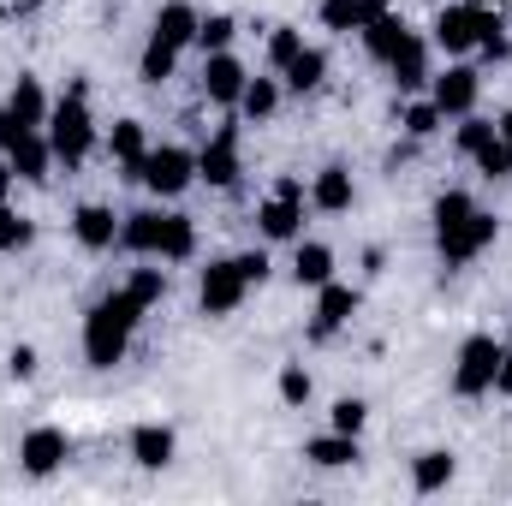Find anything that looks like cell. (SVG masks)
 Here are the masks:
<instances>
[{
	"mask_svg": "<svg viewBox=\"0 0 512 506\" xmlns=\"http://www.w3.org/2000/svg\"><path fill=\"white\" fill-rule=\"evenodd\" d=\"M137 322H143V304L131 298L126 286L90 304V316H84V358H90V370H114V364H126Z\"/></svg>",
	"mask_w": 512,
	"mask_h": 506,
	"instance_id": "6da1fadb",
	"label": "cell"
},
{
	"mask_svg": "<svg viewBox=\"0 0 512 506\" xmlns=\"http://www.w3.org/2000/svg\"><path fill=\"white\" fill-rule=\"evenodd\" d=\"M48 149H54V161H66V167H84V155L96 149V120H90V78H72L66 84V96L48 108Z\"/></svg>",
	"mask_w": 512,
	"mask_h": 506,
	"instance_id": "7a4b0ae2",
	"label": "cell"
},
{
	"mask_svg": "<svg viewBox=\"0 0 512 506\" xmlns=\"http://www.w3.org/2000/svg\"><path fill=\"white\" fill-rule=\"evenodd\" d=\"M495 30H501V12H495V6L453 0V6H441V18H435V48H447V54H477L483 36H495Z\"/></svg>",
	"mask_w": 512,
	"mask_h": 506,
	"instance_id": "3957f363",
	"label": "cell"
},
{
	"mask_svg": "<svg viewBox=\"0 0 512 506\" xmlns=\"http://www.w3.org/2000/svg\"><path fill=\"white\" fill-rule=\"evenodd\" d=\"M495 233H501V221H495L489 209L459 215L453 227H441V233H435V256H441V268H465V262H477V256L495 245Z\"/></svg>",
	"mask_w": 512,
	"mask_h": 506,
	"instance_id": "277c9868",
	"label": "cell"
},
{
	"mask_svg": "<svg viewBox=\"0 0 512 506\" xmlns=\"http://www.w3.org/2000/svg\"><path fill=\"white\" fill-rule=\"evenodd\" d=\"M501 340L495 334H471L465 346H459V364H453V393L459 399H483V393H495V370H501Z\"/></svg>",
	"mask_w": 512,
	"mask_h": 506,
	"instance_id": "5b68a950",
	"label": "cell"
},
{
	"mask_svg": "<svg viewBox=\"0 0 512 506\" xmlns=\"http://www.w3.org/2000/svg\"><path fill=\"white\" fill-rule=\"evenodd\" d=\"M191 179H197V155H191L185 143H161V149H149L143 167H137V185H149L161 203L179 197V191H191Z\"/></svg>",
	"mask_w": 512,
	"mask_h": 506,
	"instance_id": "8992f818",
	"label": "cell"
},
{
	"mask_svg": "<svg viewBox=\"0 0 512 506\" xmlns=\"http://www.w3.org/2000/svg\"><path fill=\"white\" fill-rule=\"evenodd\" d=\"M239 143H245V131H239V126H215V131H209V137H203V149H197V179H203V185H215V191H233V185H239V173H245Z\"/></svg>",
	"mask_w": 512,
	"mask_h": 506,
	"instance_id": "52a82bcc",
	"label": "cell"
},
{
	"mask_svg": "<svg viewBox=\"0 0 512 506\" xmlns=\"http://www.w3.org/2000/svg\"><path fill=\"white\" fill-rule=\"evenodd\" d=\"M245 292H251V280L239 274V256H215V262L203 268V280H197L203 316H233V310L245 304Z\"/></svg>",
	"mask_w": 512,
	"mask_h": 506,
	"instance_id": "ba28073f",
	"label": "cell"
},
{
	"mask_svg": "<svg viewBox=\"0 0 512 506\" xmlns=\"http://www.w3.org/2000/svg\"><path fill=\"white\" fill-rule=\"evenodd\" d=\"M477 96H483V72L477 66H447L441 78H429V102L447 114V120H465V114H477Z\"/></svg>",
	"mask_w": 512,
	"mask_h": 506,
	"instance_id": "9c48e42d",
	"label": "cell"
},
{
	"mask_svg": "<svg viewBox=\"0 0 512 506\" xmlns=\"http://www.w3.org/2000/svg\"><path fill=\"white\" fill-rule=\"evenodd\" d=\"M66 459H72V435H66V429H54V423L24 429V441H18V465H24V477H54Z\"/></svg>",
	"mask_w": 512,
	"mask_h": 506,
	"instance_id": "30bf717a",
	"label": "cell"
},
{
	"mask_svg": "<svg viewBox=\"0 0 512 506\" xmlns=\"http://www.w3.org/2000/svg\"><path fill=\"white\" fill-rule=\"evenodd\" d=\"M304 203H310V197L268 191V197L256 203V233H262L268 245H292V239H304Z\"/></svg>",
	"mask_w": 512,
	"mask_h": 506,
	"instance_id": "8fae6325",
	"label": "cell"
},
{
	"mask_svg": "<svg viewBox=\"0 0 512 506\" xmlns=\"http://www.w3.org/2000/svg\"><path fill=\"white\" fill-rule=\"evenodd\" d=\"M0 155H6V167H12L24 185H48L54 149H48V131H42V126H24L12 143H6V149H0Z\"/></svg>",
	"mask_w": 512,
	"mask_h": 506,
	"instance_id": "7c38bea8",
	"label": "cell"
},
{
	"mask_svg": "<svg viewBox=\"0 0 512 506\" xmlns=\"http://www.w3.org/2000/svg\"><path fill=\"white\" fill-rule=\"evenodd\" d=\"M358 316V286H340V280H328V286H316V316H310V340H334L346 322Z\"/></svg>",
	"mask_w": 512,
	"mask_h": 506,
	"instance_id": "4fadbf2b",
	"label": "cell"
},
{
	"mask_svg": "<svg viewBox=\"0 0 512 506\" xmlns=\"http://www.w3.org/2000/svg\"><path fill=\"white\" fill-rule=\"evenodd\" d=\"M245 84H251V72H245L227 48H221V54H203V96H209L215 108H239Z\"/></svg>",
	"mask_w": 512,
	"mask_h": 506,
	"instance_id": "5bb4252c",
	"label": "cell"
},
{
	"mask_svg": "<svg viewBox=\"0 0 512 506\" xmlns=\"http://www.w3.org/2000/svg\"><path fill=\"white\" fill-rule=\"evenodd\" d=\"M167 209H137V215H120V251L131 256H161L167 245Z\"/></svg>",
	"mask_w": 512,
	"mask_h": 506,
	"instance_id": "9a60e30c",
	"label": "cell"
},
{
	"mask_svg": "<svg viewBox=\"0 0 512 506\" xmlns=\"http://www.w3.org/2000/svg\"><path fill=\"white\" fill-rule=\"evenodd\" d=\"M352 203H358L352 167H346V161H328V167L310 179V209H322V215H346Z\"/></svg>",
	"mask_w": 512,
	"mask_h": 506,
	"instance_id": "2e32d148",
	"label": "cell"
},
{
	"mask_svg": "<svg viewBox=\"0 0 512 506\" xmlns=\"http://www.w3.org/2000/svg\"><path fill=\"white\" fill-rule=\"evenodd\" d=\"M72 233H78L84 251H114V245H120V215H114L108 203H84V209L72 215Z\"/></svg>",
	"mask_w": 512,
	"mask_h": 506,
	"instance_id": "e0dca14e",
	"label": "cell"
},
{
	"mask_svg": "<svg viewBox=\"0 0 512 506\" xmlns=\"http://www.w3.org/2000/svg\"><path fill=\"white\" fill-rule=\"evenodd\" d=\"M173 453H179V435H173L167 423H137V429H131V459H137L143 471H167Z\"/></svg>",
	"mask_w": 512,
	"mask_h": 506,
	"instance_id": "ac0fdd59",
	"label": "cell"
},
{
	"mask_svg": "<svg viewBox=\"0 0 512 506\" xmlns=\"http://www.w3.org/2000/svg\"><path fill=\"white\" fill-rule=\"evenodd\" d=\"M387 72H393V90H405V96L423 90V84H429V42L411 30V36L399 42V54L387 60Z\"/></svg>",
	"mask_w": 512,
	"mask_h": 506,
	"instance_id": "d6986e66",
	"label": "cell"
},
{
	"mask_svg": "<svg viewBox=\"0 0 512 506\" xmlns=\"http://www.w3.org/2000/svg\"><path fill=\"white\" fill-rule=\"evenodd\" d=\"M304 459H310L316 471H346V465L364 459V447H358V435L328 429V435H310V441H304Z\"/></svg>",
	"mask_w": 512,
	"mask_h": 506,
	"instance_id": "ffe728a7",
	"label": "cell"
},
{
	"mask_svg": "<svg viewBox=\"0 0 512 506\" xmlns=\"http://www.w3.org/2000/svg\"><path fill=\"white\" fill-rule=\"evenodd\" d=\"M197 24H203V12H197L191 0H167V6L155 12V30H149V36H161V42H173V48L185 54V48L197 42Z\"/></svg>",
	"mask_w": 512,
	"mask_h": 506,
	"instance_id": "44dd1931",
	"label": "cell"
},
{
	"mask_svg": "<svg viewBox=\"0 0 512 506\" xmlns=\"http://www.w3.org/2000/svg\"><path fill=\"white\" fill-rule=\"evenodd\" d=\"M358 36H364V54H370L376 66H387V60L399 54V42L411 36V24H405L399 12H382V18H370V24H364Z\"/></svg>",
	"mask_w": 512,
	"mask_h": 506,
	"instance_id": "7402d4cb",
	"label": "cell"
},
{
	"mask_svg": "<svg viewBox=\"0 0 512 506\" xmlns=\"http://www.w3.org/2000/svg\"><path fill=\"white\" fill-rule=\"evenodd\" d=\"M6 108L24 120V126H48V90H42V78H30V72H18L12 78V90H6Z\"/></svg>",
	"mask_w": 512,
	"mask_h": 506,
	"instance_id": "603a6c76",
	"label": "cell"
},
{
	"mask_svg": "<svg viewBox=\"0 0 512 506\" xmlns=\"http://www.w3.org/2000/svg\"><path fill=\"white\" fill-rule=\"evenodd\" d=\"M108 155L126 167V179H137V167H143V155H149V131H143V120H114V131H108Z\"/></svg>",
	"mask_w": 512,
	"mask_h": 506,
	"instance_id": "cb8c5ba5",
	"label": "cell"
},
{
	"mask_svg": "<svg viewBox=\"0 0 512 506\" xmlns=\"http://www.w3.org/2000/svg\"><path fill=\"white\" fill-rule=\"evenodd\" d=\"M453 471H459V459L441 453V447H429V453L411 459V489H417V495H441V489L453 483Z\"/></svg>",
	"mask_w": 512,
	"mask_h": 506,
	"instance_id": "d4e9b609",
	"label": "cell"
},
{
	"mask_svg": "<svg viewBox=\"0 0 512 506\" xmlns=\"http://www.w3.org/2000/svg\"><path fill=\"white\" fill-rule=\"evenodd\" d=\"M292 280L298 286H328L334 280V251L328 245H316V239H298V256H292Z\"/></svg>",
	"mask_w": 512,
	"mask_h": 506,
	"instance_id": "484cf974",
	"label": "cell"
},
{
	"mask_svg": "<svg viewBox=\"0 0 512 506\" xmlns=\"http://www.w3.org/2000/svg\"><path fill=\"white\" fill-rule=\"evenodd\" d=\"M280 78H286V90H292V96H316V90L328 84V54H322V48H304Z\"/></svg>",
	"mask_w": 512,
	"mask_h": 506,
	"instance_id": "4316f807",
	"label": "cell"
},
{
	"mask_svg": "<svg viewBox=\"0 0 512 506\" xmlns=\"http://www.w3.org/2000/svg\"><path fill=\"white\" fill-rule=\"evenodd\" d=\"M173 66H179V48L161 42V36H149V42H143V60H137V78H143V84H167Z\"/></svg>",
	"mask_w": 512,
	"mask_h": 506,
	"instance_id": "83f0119b",
	"label": "cell"
},
{
	"mask_svg": "<svg viewBox=\"0 0 512 506\" xmlns=\"http://www.w3.org/2000/svg\"><path fill=\"white\" fill-rule=\"evenodd\" d=\"M280 96H286V90H280L274 78H251V84H245V96H239V114H245V120H274Z\"/></svg>",
	"mask_w": 512,
	"mask_h": 506,
	"instance_id": "f1b7e54d",
	"label": "cell"
},
{
	"mask_svg": "<svg viewBox=\"0 0 512 506\" xmlns=\"http://www.w3.org/2000/svg\"><path fill=\"white\" fill-rule=\"evenodd\" d=\"M191 256H197V221H191V215H173V221H167L161 262H191Z\"/></svg>",
	"mask_w": 512,
	"mask_h": 506,
	"instance_id": "f546056e",
	"label": "cell"
},
{
	"mask_svg": "<svg viewBox=\"0 0 512 506\" xmlns=\"http://www.w3.org/2000/svg\"><path fill=\"white\" fill-rule=\"evenodd\" d=\"M233 36H239V18H233V12H209V18L197 24V48H203V54H221Z\"/></svg>",
	"mask_w": 512,
	"mask_h": 506,
	"instance_id": "4dcf8cb0",
	"label": "cell"
},
{
	"mask_svg": "<svg viewBox=\"0 0 512 506\" xmlns=\"http://www.w3.org/2000/svg\"><path fill=\"white\" fill-rule=\"evenodd\" d=\"M298 54H304V30H292V24H274V30H268V66H274V72H286Z\"/></svg>",
	"mask_w": 512,
	"mask_h": 506,
	"instance_id": "1f68e13d",
	"label": "cell"
},
{
	"mask_svg": "<svg viewBox=\"0 0 512 506\" xmlns=\"http://www.w3.org/2000/svg\"><path fill=\"white\" fill-rule=\"evenodd\" d=\"M30 239H36V227H30V215H18L12 203H0V256L24 251Z\"/></svg>",
	"mask_w": 512,
	"mask_h": 506,
	"instance_id": "d6a6232c",
	"label": "cell"
},
{
	"mask_svg": "<svg viewBox=\"0 0 512 506\" xmlns=\"http://www.w3.org/2000/svg\"><path fill=\"white\" fill-rule=\"evenodd\" d=\"M364 423H370V405H364L358 393L334 399V411H328V429H340V435H364Z\"/></svg>",
	"mask_w": 512,
	"mask_h": 506,
	"instance_id": "836d02e7",
	"label": "cell"
},
{
	"mask_svg": "<svg viewBox=\"0 0 512 506\" xmlns=\"http://www.w3.org/2000/svg\"><path fill=\"white\" fill-rule=\"evenodd\" d=\"M399 126H405V137H417V143H423V137H435V131L447 126V114H441L435 102H411V108L399 114Z\"/></svg>",
	"mask_w": 512,
	"mask_h": 506,
	"instance_id": "e575fe53",
	"label": "cell"
},
{
	"mask_svg": "<svg viewBox=\"0 0 512 506\" xmlns=\"http://www.w3.org/2000/svg\"><path fill=\"white\" fill-rule=\"evenodd\" d=\"M126 292L143 304V310H149V304H161V298H167V268H131Z\"/></svg>",
	"mask_w": 512,
	"mask_h": 506,
	"instance_id": "d590c367",
	"label": "cell"
},
{
	"mask_svg": "<svg viewBox=\"0 0 512 506\" xmlns=\"http://www.w3.org/2000/svg\"><path fill=\"white\" fill-rule=\"evenodd\" d=\"M310 393H316V381H310V370L304 364H280V405H310Z\"/></svg>",
	"mask_w": 512,
	"mask_h": 506,
	"instance_id": "8d00e7d4",
	"label": "cell"
},
{
	"mask_svg": "<svg viewBox=\"0 0 512 506\" xmlns=\"http://www.w3.org/2000/svg\"><path fill=\"white\" fill-rule=\"evenodd\" d=\"M471 161H477V173H483V179H512V155H507V143H501V131H495Z\"/></svg>",
	"mask_w": 512,
	"mask_h": 506,
	"instance_id": "74e56055",
	"label": "cell"
},
{
	"mask_svg": "<svg viewBox=\"0 0 512 506\" xmlns=\"http://www.w3.org/2000/svg\"><path fill=\"white\" fill-rule=\"evenodd\" d=\"M358 24H364L358 0H322V30H334V36H352Z\"/></svg>",
	"mask_w": 512,
	"mask_h": 506,
	"instance_id": "f35d334b",
	"label": "cell"
},
{
	"mask_svg": "<svg viewBox=\"0 0 512 506\" xmlns=\"http://www.w3.org/2000/svg\"><path fill=\"white\" fill-rule=\"evenodd\" d=\"M489 137H495V126H489V120L465 114V120H459V155H477V149H483Z\"/></svg>",
	"mask_w": 512,
	"mask_h": 506,
	"instance_id": "ab89813d",
	"label": "cell"
},
{
	"mask_svg": "<svg viewBox=\"0 0 512 506\" xmlns=\"http://www.w3.org/2000/svg\"><path fill=\"white\" fill-rule=\"evenodd\" d=\"M36 370H42L36 346H12V352H6V376H12V381H30Z\"/></svg>",
	"mask_w": 512,
	"mask_h": 506,
	"instance_id": "60d3db41",
	"label": "cell"
},
{
	"mask_svg": "<svg viewBox=\"0 0 512 506\" xmlns=\"http://www.w3.org/2000/svg\"><path fill=\"white\" fill-rule=\"evenodd\" d=\"M489 66H501V60H512V42H507V30H495V36H483V48H477Z\"/></svg>",
	"mask_w": 512,
	"mask_h": 506,
	"instance_id": "b9f144b4",
	"label": "cell"
},
{
	"mask_svg": "<svg viewBox=\"0 0 512 506\" xmlns=\"http://www.w3.org/2000/svg\"><path fill=\"white\" fill-rule=\"evenodd\" d=\"M239 274H245L251 286H262V280H268V256L262 251H239Z\"/></svg>",
	"mask_w": 512,
	"mask_h": 506,
	"instance_id": "7bdbcfd3",
	"label": "cell"
},
{
	"mask_svg": "<svg viewBox=\"0 0 512 506\" xmlns=\"http://www.w3.org/2000/svg\"><path fill=\"white\" fill-rule=\"evenodd\" d=\"M495 393H501V399H512V346L501 352V370H495Z\"/></svg>",
	"mask_w": 512,
	"mask_h": 506,
	"instance_id": "ee69618b",
	"label": "cell"
},
{
	"mask_svg": "<svg viewBox=\"0 0 512 506\" xmlns=\"http://www.w3.org/2000/svg\"><path fill=\"white\" fill-rule=\"evenodd\" d=\"M358 12H364V24H370V18H382V12H393V6H387V0H358ZM364 24H358V30H364Z\"/></svg>",
	"mask_w": 512,
	"mask_h": 506,
	"instance_id": "f6af8a7d",
	"label": "cell"
},
{
	"mask_svg": "<svg viewBox=\"0 0 512 506\" xmlns=\"http://www.w3.org/2000/svg\"><path fill=\"white\" fill-rule=\"evenodd\" d=\"M382 262H387L382 245H370V251H364V274H382Z\"/></svg>",
	"mask_w": 512,
	"mask_h": 506,
	"instance_id": "bcb514c9",
	"label": "cell"
},
{
	"mask_svg": "<svg viewBox=\"0 0 512 506\" xmlns=\"http://www.w3.org/2000/svg\"><path fill=\"white\" fill-rule=\"evenodd\" d=\"M12 179H18V173H12V167H6V161H0V203H6V197H12Z\"/></svg>",
	"mask_w": 512,
	"mask_h": 506,
	"instance_id": "7dc6e473",
	"label": "cell"
},
{
	"mask_svg": "<svg viewBox=\"0 0 512 506\" xmlns=\"http://www.w3.org/2000/svg\"><path fill=\"white\" fill-rule=\"evenodd\" d=\"M495 131H501V143H507V155H512V108H507V120H501Z\"/></svg>",
	"mask_w": 512,
	"mask_h": 506,
	"instance_id": "c3c4849f",
	"label": "cell"
},
{
	"mask_svg": "<svg viewBox=\"0 0 512 506\" xmlns=\"http://www.w3.org/2000/svg\"><path fill=\"white\" fill-rule=\"evenodd\" d=\"M471 6H495V0H471Z\"/></svg>",
	"mask_w": 512,
	"mask_h": 506,
	"instance_id": "681fc988",
	"label": "cell"
},
{
	"mask_svg": "<svg viewBox=\"0 0 512 506\" xmlns=\"http://www.w3.org/2000/svg\"><path fill=\"white\" fill-rule=\"evenodd\" d=\"M18 6H36V0H18Z\"/></svg>",
	"mask_w": 512,
	"mask_h": 506,
	"instance_id": "f907efd6",
	"label": "cell"
},
{
	"mask_svg": "<svg viewBox=\"0 0 512 506\" xmlns=\"http://www.w3.org/2000/svg\"><path fill=\"white\" fill-rule=\"evenodd\" d=\"M0 18H6V6H0Z\"/></svg>",
	"mask_w": 512,
	"mask_h": 506,
	"instance_id": "816d5d0a",
	"label": "cell"
}]
</instances>
